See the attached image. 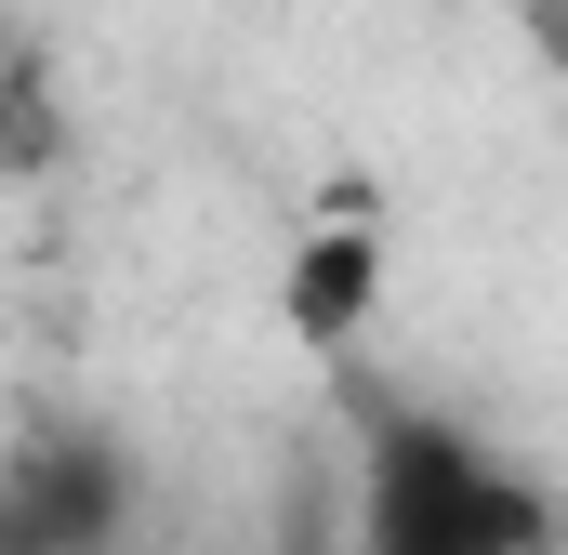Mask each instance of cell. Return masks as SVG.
Returning <instances> with one entry per match:
<instances>
[{
  "label": "cell",
  "instance_id": "3",
  "mask_svg": "<svg viewBox=\"0 0 568 555\" xmlns=\"http://www.w3.org/2000/svg\"><path fill=\"white\" fill-rule=\"evenodd\" d=\"M371 304H384V239H371L357 212H331L317 239H291L278 317H291V344H304V357H344V344L371 331Z\"/></svg>",
  "mask_w": 568,
  "mask_h": 555
},
{
  "label": "cell",
  "instance_id": "4",
  "mask_svg": "<svg viewBox=\"0 0 568 555\" xmlns=\"http://www.w3.org/2000/svg\"><path fill=\"white\" fill-rule=\"evenodd\" d=\"M0 159H13V172H40V159H53V120H40V80H27V67L0 80Z\"/></svg>",
  "mask_w": 568,
  "mask_h": 555
},
{
  "label": "cell",
  "instance_id": "1",
  "mask_svg": "<svg viewBox=\"0 0 568 555\" xmlns=\"http://www.w3.org/2000/svg\"><path fill=\"white\" fill-rule=\"evenodd\" d=\"M344 423H357V555H556V490L476 423L371 371L344 384Z\"/></svg>",
  "mask_w": 568,
  "mask_h": 555
},
{
  "label": "cell",
  "instance_id": "2",
  "mask_svg": "<svg viewBox=\"0 0 568 555\" xmlns=\"http://www.w3.org/2000/svg\"><path fill=\"white\" fill-rule=\"evenodd\" d=\"M133 529V450L106 423H40L0 450V555H120Z\"/></svg>",
  "mask_w": 568,
  "mask_h": 555
},
{
  "label": "cell",
  "instance_id": "5",
  "mask_svg": "<svg viewBox=\"0 0 568 555\" xmlns=\"http://www.w3.org/2000/svg\"><path fill=\"white\" fill-rule=\"evenodd\" d=\"M529 40H542V53L568 67V0H529Z\"/></svg>",
  "mask_w": 568,
  "mask_h": 555
}]
</instances>
